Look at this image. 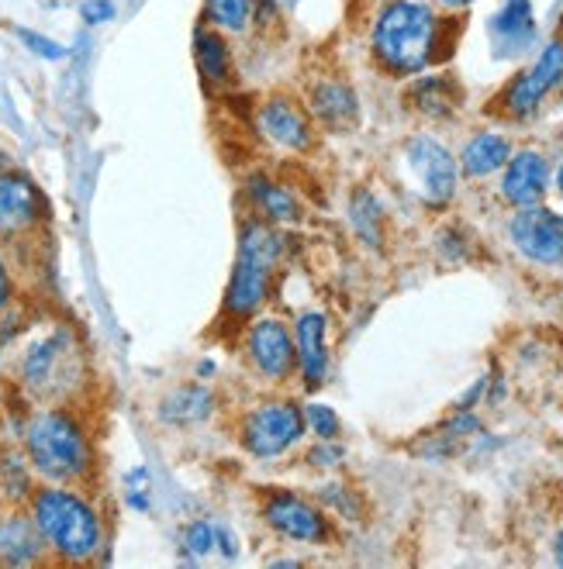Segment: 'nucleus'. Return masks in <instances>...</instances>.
Returning a JSON list of instances; mask_svg holds the SVG:
<instances>
[{
    "mask_svg": "<svg viewBox=\"0 0 563 569\" xmlns=\"http://www.w3.org/2000/svg\"><path fill=\"white\" fill-rule=\"evenodd\" d=\"M193 59H198V70L211 86H222L232 80V56L219 32L211 28L198 32V38H193Z\"/></svg>",
    "mask_w": 563,
    "mask_h": 569,
    "instance_id": "nucleus-21",
    "label": "nucleus"
},
{
    "mask_svg": "<svg viewBox=\"0 0 563 569\" xmlns=\"http://www.w3.org/2000/svg\"><path fill=\"white\" fill-rule=\"evenodd\" d=\"M14 35L21 38V46H25V49H28L32 56H38V59H49V62H59V59H67V49H62L59 42L46 38V35H38V32H28V28H17Z\"/></svg>",
    "mask_w": 563,
    "mask_h": 569,
    "instance_id": "nucleus-26",
    "label": "nucleus"
},
{
    "mask_svg": "<svg viewBox=\"0 0 563 569\" xmlns=\"http://www.w3.org/2000/svg\"><path fill=\"white\" fill-rule=\"evenodd\" d=\"M439 35V21L432 8L419 4V0H395L387 4L377 17L374 28V52L391 73H419L432 59Z\"/></svg>",
    "mask_w": 563,
    "mask_h": 569,
    "instance_id": "nucleus-2",
    "label": "nucleus"
},
{
    "mask_svg": "<svg viewBox=\"0 0 563 569\" xmlns=\"http://www.w3.org/2000/svg\"><path fill=\"white\" fill-rule=\"evenodd\" d=\"M280 235L267 222H249L239 238V259H235V273L228 280L225 311L235 318H249L259 304L267 300L270 276L280 259Z\"/></svg>",
    "mask_w": 563,
    "mask_h": 569,
    "instance_id": "nucleus-4",
    "label": "nucleus"
},
{
    "mask_svg": "<svg viewBox=\"0 0 563 569\" xmlns=\"http://www.w3.org/2000/svg\"><path fill=\"white\" fill-rule=\"evenodd\" d=\"M491 35L497 42V52L512 56L523 52L529 42L536 38V21H532V4L529 0H508V4L494 14Z\"/></svg>",
    "mask_w": 563,
    "mask_h": 569,
    "instance_id": "nucleus-16",
    "label": "nucleus"
},
{
    "mask_svg": "<svg viewBox=\"0 0 563 569\" xmlns=\"http://www.w3.org/2000/svg\"><path fill=\"white\" fill-rule=\"evenodd\" d=\"M312 111L329 125L332 131H350L360 121V104L356 94L345 83H318L312 91Z\"/></svg>",
    "mask_w": 563,
    "mask_h": 569,
    "instance_id": "nucleus-17",
    "label": "nucleus"
},
{
    "mask_svg": "<svg viewBox=\"0 0 563 569\" xmlns=\"http://www.w3.org/2000/svg\"><path fill=\"white\" fill-rule=\"evenodd\" d=\"M512 242L515 249L529 256L532 262H543V266H556L563 262V217L547 211V208H523L512 217Z\"/></svg>",
    "mask_w": 563,
    "mask_h": 569,
    "instance_id": "nucleus-7",
    "label": "nucleus"
},
{
    "mask_svg": "<svg viewBox=\"0 0 563 569\" xmlns=\"http://www.w3.org/2000/svg\"><path fill=\"white\" fill-rule=\"evenodd\" d=\"M214 545H219V529H214L211 521H193L187 529V549L193 556H208L214 553Z\"/></svg>",
    "mask_w": 563,
    "mask_h": 569,
    "instance_id": "nucleus-28",
    "label": "nucleus"
},
{
    "mask_svg": "<svg viewBox=\"0 0 563 569\" xmlns=\"http://www.w3.org/2000/svg\"><path fill=\"white\" fill-rule=\"evenodd\" d=\"M263 518L273 532H280L284 538H294V542H321L329 535L325 518L308 505V500H301L294 494H273L263 508Z\"/></svg>",
    "mask_w": 563,
    "mask_h": 569,
    "instance_id": "nucleus-11",
    "label": "nucleus"
},
{
    "mask_svg": "<svg viewBox=\"0 0 563 569\" xmlns=\"http://www.w3.org/2000/svg\"><path fill=\"white\" fill-rule=\"evenodd\" d=\"M556 562L563 566V532H560V538H556Z\"/></svg>",
    "mask_w": 563,
    "mask_h": 569,
    "instance_id": "nucleus-33",
    "label": "nucleus"
},
{
    "mask_svg": "<svg viewBox=\"0 0 563 569\" xmlns=\"http://www.w3.org/2000/svg\"><path fill=\"white\" fill-rule=\"evenodd\" d=\"M32 521L62 562H91L101 549V518L77 490H38L32 500Z\"/></svg>",
    "mask_w": 563,
    "mask_h": 569,
    "instance_id": "nucleus-1",
    "label": "nucleus"
},
{
    "mask_svg": "<svg viewBox=\"0 0 563 569\" xmlns=\"http://www.w3.org/2000/svg\"><path fill=\"white\" fill-rule=\"evenodd\" d=\"M312 459H325L321 466H332V459H342V449H318Z\"/></svg>",
    "mask_w": 563,
    "mask_h": 569,
    "instance_id": "nucleus-31",
    "label": "nucleus"
},
{
    "mask_svg": "<svg viewBox=\"0 0 563 569\" xmlns=\"http://www.w3.org/2000/svg\"><path fill=\"white\" fill-rule=\"evenodd\" d=\"M408 166L415 173L419 190L429 204H446L457 190V163L436 139H411Z\"/></svg>",
    "mask_w": 563,
    "mask_h": 569,
    "instance_id": "nucleus-9",
    "label": "nucleus"
},
{
    "mask_svg": "<svg viewBox=\"0 0 563 569\" xmlns=\"http://www.w3.org/2000/svg\"><path fill=\"white\" fill-rule=\"evenodd\" d=\"M301 435H305V414H301L297 404L288 401L259 404L243 422V446L256 459H273L280 452H288Z\"/></svg>",
    "mask_w": 563,
    "mask_h": 569,
    "instance_id": "nucleus-6",
    "label": "nucleus"
},
{
    "mask_svg": "<svg viewBox=\"0 0 563 569\" xmlns=\"http://www.w3.org/2000/svg\"><path fill=\"white\" fill-rule=\"evenodd\" d=\"M547 180H550L547 159L539 156V152H518V156H508V163H505L502 193L515 208H532L543 201Z\"/></svg>",
    "mask_w": 563,
    "mask_h": 569,
    "instance_id": "nucleus-14",
    "label": "nucleus"
},
{
    "mask_svg": "<svg viewBox=\"0 0 563 569\" xmlns=\"http://www.w3.org/2000/svg\"><path fill=\"white\" fill-rule=\"evenodd\" d=\"M8 300H11V276L4 270V262H0V311L8 308Z\"/></svg>",
    "mask_w": 563,
    "mask_h": 569,
    "instance_id": "nucleus-30",
    "label": "nucleus"
},
{
    "mask_svg": "<svg viewBox=\"0 0 563 569\" xmlns=\"http://www.w3.org/2000/svg\"><path fill=\"white\" fill-rule=\"evenodd\" d=\"M350 214H353V228H356V235L363 238V242L380 246V204L374 201V197L366 190H360L353 197V204H350Z\"/></svg>",
    "mask_w": 563,
    "mask_h": 569,
    "instance_id": "nucleus-25",
    "label": "nucleus"
},
{
    "mask_svg": "<svg viewBox=\"0 0 563 569\" xmlns=\"http://www.w3.org/2000/svg\"><path fill=\"white\" fill-rule=\"evenodd\" d=\"M512 156V145L505 135H494V131H481V135H473L464 149V173L467 177H491L497 173Z\"/></svg>",
    "mask_w": 563,
    "mask_h": 569,
    "instance_id": "nucleus-19",
    "label": "nucleus"
},
{
    "mask_svg": "<svg viewBox=\"0 0 563 569\" xmlns=\"http://www.w3.org/2000/svg\"><path fill=\"white\" fill-rule=\"evenodd\" d=\"M211 411H214L211 390H204V387H180V390H173L169 398L160 404V418L169 422V425H193V422H204Z\"/></svg>",
    "mask_w": 563,
    "mask_h": 569,
    "instance_id": "nucleus-20",
    "label": "nucleus"
},
{
    "mask_svg": "<svg viewBox=\"0 0 563 569\" xmlns=\"http://www.w3.org/2000/svg\"><path fill=\"white\" fill-rule=\"evenodd\" d=\"M246 353H249V359H253V366L259 369V374H263L267 380H273V383H280V380L291 377L294 359H297V345H294L284 321L263 318V321H256L249 328Z\"/></svg>",
    "mask_w": 563,
    "mask_h": 569,
    "instance_id": "nucleus-8",
    "label": "nucleus"
},
{
    "mask_svg": "<svg viewBox=\"0 0 563 569\" xmlns=\"http://www.w3.org/2000/svg\"><path fill=\"white\" fill-rule=\"evenodd\" d=\"M80 14H83L86 25H104V21L115 17V4L112 0H86V4L80 8Z\"/></svg>",
    "mask_w": 563,
    "mask_h": 569,
    "instance_id": "nucleus-29",
    "label": "nucleus"
},
{
    "mask_svg": "<svg viewBox=\"0 0 563 569\" xmlns=\"http://www.w3.org/2000/svg\"><path fill=\"white\" fill-rule=\"evenodd\" d=\"M556 187H560V193H563V163H560V173H556Z\"/></svg>",
    "mask_w": 563,
    "mask_h": 569,
    "instance_id": "nucleus-34",
    "label": "nucleus"
},
{
    "mask_svg": "<svg viewBox=\"0 0 563 569\" xmlns=\"http://www.w3.org/2000/svg\"><path fill=\"white\" fill-rule=\"evenodd\" d=\"M297 363L312 390L325 383V374H329V345H325V315L321 311H308L297 318Z\"/></svg>",
    "mask_w": 563,
    "mask_h": 569,
    "instance_id": "nucleus-15",
    "label": "nucleus"
},
{
    "mask_svg": "<svg viewBox=\"0 0 563 569\" xmlns=\"http://www.w3.org/2000/svg\"><path fill=\"white\" fill-rule=\"evenodd\" d=\"M25 449L32 466L52 484H77L91 470V442L70 411H38L28 422Z\"/></svg>",
    "mask_w": 563,
    "mask_h": 569,
    "instance_id": "nucleus-3",
    "label": "nucleus"
},
{
    "mask_svg": "<svg viewBox=\"0 0 563 569\" xmlns=\"http://www.w3.org/2000/svg\"><path fill=\"white\" fill-rule=\"evenodd\" d=\"M46 538L35 529L32 518H4L0 521V562L8 566H32L38 562Z\"/></svg>",
    "mask_w": 563,
    "mask_h": 569,
    "instance_id": "nucleus-18",
    "label": "nucleus"
},
{
    "mask_svg": "<svg viewBox=\"0 0 563 569\" xmlns=\"http://www.w3.org/2000/svg\"><path fill=\"white\" fill-rule=\"evenodd\" d=\"M560 83H563V42H550V46L543 49V56L532 62V70L512 83V91L505 97L508 111L515 118L532 115L536 107L543 104V97L553 94Z\"/></svg>",
    "mask_w": 563,
    "mask_h": 569,
    "instance_id": "nucleus-10",
    "label": "nucleus"
},
{
    "mask_svg": "<svg viewBox=\"0 0 563 569\" xmlns=\"http://www.w3.org/2000/svg\"><path fill=\"white\" fill-rule=\"evenodd\" d=\"M249 197H253V204L256 211L267 217V222H297V201H294V193L284 190V187H277L273 180L267 177H253L249 180Z\"/></svg>",
    "mask_w": 563,
    "mask_h": 569,
    "instance_id": "nucleus-22",
    "label": "nucleus"
},
{
    "mask_svg": "<svg viewBox=\"0 0 563 569\" xmlns=\"http://www.w3.org/2000/svg\"><path fill=\"white\" fill-rule=\"evenodd\" d=\"M80 374V348L73 345V335L62 332L46 335L38 345L28 348L25 363H21V380L38 398H62Z\"/></svg>",
    "mask_w": 563,
    "mask_h": 569,
    "instance_id": "nucleus-5",
    "label": "nucleus"
},
{
    "mask_svg": "<svg viewBox=\"0 0 563 569\" xmlns=\"http://www.w3.org/2000/svg\"><path fill=\"white\" fill-rule=\"evenodd\" d=\"M457 100H460V91L449 76H422L411 86V104L429 118H446L453 107H457Z\"/></svg>",
    "mask_w": 563,
    "mask_h": 569,
    "instance_id": "nucleus-23",
    "label": "nucleus"
},
{
    "mask_svg": "<svg viewBox=\"0 0 563 569\" xmlns=\"http://www.w3.org/2000/svg\"><path fill=\"white\" fill-rule=\"evenodd\" d=\"M42 217V197L38 190L17 177V173H4L0 177V235H21L38 225Z\"/></svg>",
    "mask_w": 563,
    "mask_h": 569,
    "instance_id": "nucleus-13",
    "label": "nucleus"
},
{
    "mask_svg": "<svg viewBox=\"0 0 563 569\" xmlns=\"http://www.w3.org/2000/svg\"><path fill=\"white\" fill-rule=\"evenodd\" d=\"M439 4H446V8H467V4H473V0H439Z\"/></svg>",
    "mask_w": 563,
    "mask_h": 569,
    "instance_id": "nucleus-32",
    "label": "nucleus"
},
{
    "mask_svg": "<svg viewBox=\"0 0 563 569\" xmlns=\"http://www.w3.org/2000/svg\"><path fill=\"white\" fill-rule=\"evenodd\" d=\"M259 128H263V135L270 142L284 149L301 152L312 145V121L291 97H270L259 107Z\"/></svg>",
    "mask_w": 563,
    "mask_h": 569,
    "instance_id": "nucleus-12",
    "label": "nucleus"
},
{
    "mask_svg": "<svg viewBox=\"0 0 563 569\" xmlns=\"http://www.w3.org/2000/svg\"><path fill=\"white\" fill-rule=\"evenodd\" d=\"M256 11V0H208V17L214 28L246 32Z\"/></svg>",
    "mask_w": 563,
    "mask_h": 569,
    "instance_id": "nucleus-24",
    "label": "nucleus"
},
{
    "mask_svg": "<svg viewBox=\"0 0 563 569\" xmlns=\"http://www.w3.org/2000/svg\"><path fill=\"white\" fill-rule=\"evenodd\" d=\"M305 422L315 428V435H318L321 442H332L336 435H339V418H336V411H332V407H325V404H308Z\"/></svg>",
    "mask_w": 563,
    "mask_h": 569,
    "instance_id": "nucleus-27",
    "label": "nucleus"
}]
</instances>
